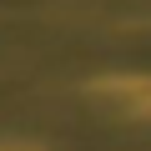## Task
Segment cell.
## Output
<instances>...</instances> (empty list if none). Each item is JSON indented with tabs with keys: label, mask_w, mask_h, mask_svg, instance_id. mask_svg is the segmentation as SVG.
<instances>
[{
	"label": "cell",
	"mask_w": 151,
	"mask_h": 151,
	"mask_svg": "<svg viewBox=\"0 0 151 151\" xmlns=\"http://www.w3.org/2000/svg\"><path fill=\"white\" fill-rule=\"evenodd\" d=\"M91 91H96V96H116L121 111L151 121V76H101Z\"/></svg>",
	"instance_id": "1"
}]
</instances>
